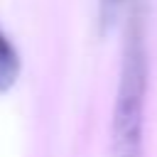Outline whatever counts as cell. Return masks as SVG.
Segmentation results:
<instances>
[{
  "label": "cell",
  "mask_w": 157,
  "mask_h": 157,
  "mask_svg": "<svg viewBox=\"0 0 157 157\" xmlns=\"http://www.w3.org/2000/svg\"><path fill=\"white\" fill-rule=\"evenodd\" d=\"M20 71H22V59H20V52L15 49L12 39L5 34V29L0 27V93H7L17 78H20Z\"/></svg>",
  "instance_id": "obj_2"
},
{
  "label": "cell",
  "mask_w": 157,
  "mask_h": 157,
  "mask_svg": "<svg viewBox=\"0 0 157 157\" xmlns=\"http://www.w3.org/2000/svg\"><path fill=\"white\" fill-rule=\"evenodd\" d=\"M147 44H145V2L135 0L128 10L120 81L110 120V157H142L145 103H147Z\"/></svg>",
  "instance_id": "obj_1"
},
{
  "label": "cell",
  "mask_w": 157,
  "mask_h": 157,
  "mask_svg": "<svg viewBox=\"0 0 157 157\" xmlns=\"http://www.w3.org/2000/svg\"><path fill=\"white\" fill-rule=\"evenodd\" d=\"M125 2L128 0H98V29H101V34H108L115 27L118 15L125 7Z\"/></svg>",
  "instance_id": "obj_3"
}]
</instances>
